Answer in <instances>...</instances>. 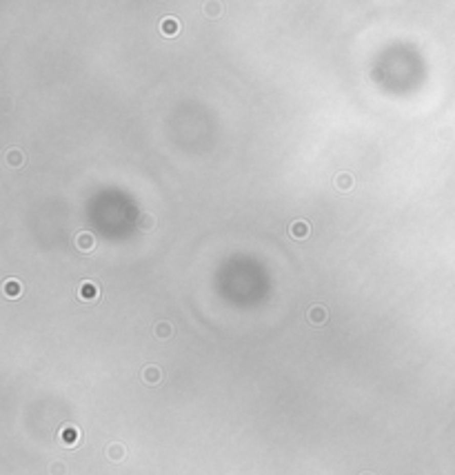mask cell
I'll return each instance as SVG.
<instances>
[{"mask_svg": "<svg viewBox=\"0 0 455 475\" xmlns=\"http://www.w3.org/2000/svg\"><path fill=\"white\" fill-rule=\"evenodd\" d=\"M100 296V289L96 282H89V280H85V282L78 284V298L82 300V302H93V300H98Z\"/></svg>", "mask_w": 455, "mask_h": 475, "instance_id": "6da1fadb", "label": "cell"}, {"mask_svg": "<svg viewBox=\"0 0 455 475\" xmlns=\"http://www.w3.org/2000/svg\"><path fill=\"white\" fill-rule=\"evenodd\" d=\"M158 29H160V33H162V36L173 38V36H178V33H180V20L173 18V16H164L162 20H160Z\"/></svg>", "mask_w": 455, "mask_h": 475, "instance_id": "7a4b0ae2", "label": "cell"}, {"mask_svg": "<svg viewBox=\"0 0 455 475\" xmlns=\"http://www.w3.org/2000/svg\"><path fill=\"white\" fill-rule=\"evenodd\" d=\"M58 438L65 446H76L80 442V431H78V426H73V424H65L63 429H60Z\"/></svg>", "mask_w": 455, "mask_h": 475, "instance_id": "3957f363", "label": "cell"}, {"mask_svg": "<svg viewBox=\"0 0 455 475\" xmlns=\"http://www.w3.org/2000/svg\"><path fill=\"white\" fill-rule=\"evenodd\" d=\"M309 233H311V226L306 220H296V222L289 226V236L293 240H304V238H309Z\"/></svg>", "mask_w": 455, "mask_h": 475, "instance_id": "277c9868", "label": "cell"}, {"mask_svg": "<svg viewBox=\"0 0 455 475\" xmlns=\"http://www.w3.org/2000/svg\"><path fill=\"white\" fill-rule=\"evenodd\" d=\"M76 246L82 253H89L93 246H96V238H93V233L89 231H80L78 236H76Z\"/></svg>", "mask_w": 455, "mask_h": 475, "instance_id": "5b68a950", "label": "cell"}, {"mask_svg": "<svg viewBox=\"0 0 455 475\" xmlns=\"http://www.w3.org/2000/svg\"><path fill=\"white\" fill-rule=\"evenodd\" d=\"M3 293L9 300H16V298H20L23 296V284H20V280H13V278H9V280H5V284H3Z\"/></svg>", "mask_w": 455, "mask_h": 475, "instance_id": "8992f818", "label": "cell"}, {"mask_svg": "<svg viewBox=\"0 0 455 475\" xmlns=\"http://www.w3.org/2000/svg\"><path fill=\"white\" fill-rule=\"evenodd\" d=\"M142 380L147 384H158L160 380H162V371H160V366H153V364L144 366L142 369Z\"/></svg>", "mask_w": 455, "mask_h": 475, "instance_id": "52a82bcc", "label": "cell"}, {"mask_svg": "<svg viewBox=\"0 0 455 475\" xmlns=\"http://www.w3.org/2000/svg\"><path fill=\"white\" fill-rule=\"evenodd\" d=\"M326 318H329V313H326L324 306L316 304V306H311V309H309V322L311 324H324Z\"/></svg>", "mask_w": 455, "mask_h": 475, "instance_id": "ba28073f", "label": "cell"}, {"mask_svg": "<svg viewBox=\"0 0 455 475\" xmlns=\"http://www.w3.org/2000/svg\"><path fill=\"white\" fill-rule=\"evenodd\" d=\"M333 182H336V187H338V189H340V191H344V193L353 189V176H351L349 171H342V173H338Z\"/></svg>", "mask_w": 455, "mask_h": 475, "instance_id": "9c48e42d", "label": "cell"}, {"mask_svg": "<svg viewBox=\"0 0 455 475\" xmlns=\"http://www.w3.org/2000/svg\"><path fill=\"white\" fill-rule=\"evenodd\" d=\"M153 226H156V216H153V213H149V211H144L142 216L138 218V229H140V231H151Z\"/></svg>", "mask_w": 455, "mask_h": 475, "instance_id": "30bf717a", "label": "cell"}, {"mask_svg": "<svg viewBox=\"0 0 455 475\" xmlns=\"http://www.w3.org/2000/svg\"><path fill=\"white\" fill-rule=\"evenodd\" d=\"M23 162H25V156H23V151L20 149H13V151L7 153V164L9 167H20Z\"/></svg>", "mask_w": 455, "mask_h": 475, "instance_id": "8fae6325", "label": "cell"}, {"mask_svg": "<svg viewBox=\"0 0 455 475\" xmlns=\"http://www.w3.org/2000/svg\"><path fill=\"white\" fill-rule=\"evenodd\" d=\"M125 446L122 444H111L109 446V449H107V456H109L111 460H116V462H118V460H122L125 458Z\"/></svg>", "mask_w": 455, "mask_h": 475, "instance_id": "7c38bea8", "label": "cell"}, {"mask_svg": "<svg viewBox=\"0 0 455 475\" xmlns=\"http://www.w3.org/2000/svg\"><path fill=\"white\" fill-rule=\"evenodd\" d=\"M156 336L162 338V340L169 338V336H171V324H169V322H158V324H156Z\"/></svg>", "mask_w": 455, "mask_h": 475, "instance_id": "4fadbf2b", "label": "cell"}, {"mask_svg": "<svg viewBox=\"0 0 455 475\" xmlns=\"http://www.w3.org/2000/svg\"><path fill=\"white\" fill-rule=\"evenodd\" d=\"M204 9H206V13H209V16H220V5L218 3H206L204 5Z\"/></svg>", "mask_w": 455, "mask_h": 475, "instance_id": "5bb4252c", "label": "cell"}, {"mask_svg": "<svg viewBox=\"0 0 455 475\" xmlns=\"http://www.w3.org/2000/svg\"><path fill=\"white\" fill-rule=\"evenodd\" d=\"M63 471H65V469H63V464H56V466H51V473H53V475H63Z\"/></svg>", "mask_w": 455, "mask_h": 475, "instance_id": "9a60e30c", "label": "cell"}, {"mask_svg": "<svg viewBox=\"0 0 455 475\" xmlns=\"http://www.w3.org/2000/svg\"><path fill=\"white\" fill-rule=\"evenodd\" d=\"M362 475H373V473H362Z\"/></svg>", "mask_w": 455, "mask_h": 475, "instance_id": "2e32d148", "label": "cell"}]
</instances>
